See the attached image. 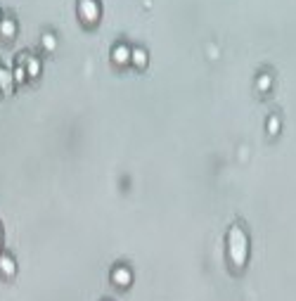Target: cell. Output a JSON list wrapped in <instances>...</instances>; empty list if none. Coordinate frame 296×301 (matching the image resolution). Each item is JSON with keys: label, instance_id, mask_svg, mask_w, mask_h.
<instances>
[{"label": "cell", "instance_id": "cell-3", "mask_svg": "<svg viewBox=\"0 0 296 301\" xmlns=\"http://www.w3.org/2000/svg\"><path fill=\"white\" fill-rule=\"evenodd\" d=\"M114 280L123 285V282H128V280H130V275H128V270H126V273H123V268H118V273H117V275H114Z\"/></svg>", "mask_w": 296, "mask_h": 301}, {"label": "cell", "instance_id": "cell-1", "mask_svg": "<svg viewBox=\"0 0 296 301\" xmlns=\"http://www.w3.org/2000/svg\"><path fill=\"white\" fill-rule=\"evenodd\" d=\"M230 254H233V261L237 266H242L244 258H246V240H244V233L239 228H235L233 235H230Z\"/></svg>", "mask_w": 296, "mask_h": 301}, {"label": "cell", "instance_id": "cell-2", "mask_svg": "<svg viewBox=\"0 0 296 301\" xmlns=\"http://www.w3.org/2000/svg\"><path fill=\"white\" fill-rule=\"evenodd\" d=\"M0 273L2 275H12L14 273V263L10 261V256H0Z\"/></svg>", "mask_w": 296, "mask_h": 301}]
</instances>
